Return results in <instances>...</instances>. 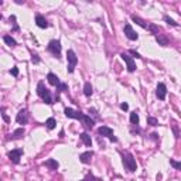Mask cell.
<instances>
[{
	"label": "cell",
	"instance_id": "cell-1",
	"mask_svg": "<svg viewBox=\"0 0 181 181\" xmlns=\"http://www.w3.org/2000/svg\"><path fill=\"white\" fill-rule=\"evenodd\" d=\"M64 112H65V116H67V117L81 120V122L83 123V126H85V127H88V129L93 127V125H95V119H92V117L88 116V115H83V113H81V112L74 111V109H71V107H65Z\"/></svg>",
	"mask_w": 181,
	"mask_h": 181
},
{
	"label": "cell",
	"instance_id": "cell-2",
	"mask_svg": "<svg viewBox=\"0 0 181 181\" xmlns=\"http://www.w3.org/2000/svg\"><path fill=\"white\" fill-rule=\"evenodd\" d=\"M122 161H123V166H125V169L127 170V171H130V173L136 171L137 164H136V159L133 157L132 153H129V151L122 153Z\"/></svg>",
	"mask_w": 181,
	"mask_h": 181
},
{
	"label": "cell",
	"instance_id": "cell-3",
	"mask_svg": "<svg viewBox=\"0 0 181 181\" xmlns=\"http://www.w3.org/2000/svg\"><path fill=\"white\" fill-rule=\"evenodd\" d=\"M37 93H38V96H40V98L43 99L47 105H52V103H54V101H52V98H51V92H50L48 89L45 88L44 82H38V85H37Z\"/></svg>",
	"mask_w": 181,
	"mask_h": 181
},
{
	"label": "cell",
	"instance_id": "cell-4",
	"mask_svg": "<svg viewBox=\"0 0 181 181\" xmlns=\"http://www.w3.org/2000/svg\"><path fill=\"white\" fill-rule=\"evenodd\" d=\"M67 61H68V72L72 74V72L75 71L77 64H78V57L72 50H68L67 51Z\"/></svg>",
	"mask_w": 181,
	"mask_h": 181
},
{
	"label": "cell",
	"instance_id": "cell-5",
	"mask_svg": "<svg viewBox=\"0 0 181 181\" xmlns=\"http://www.w3.org/2000/svg\"><path fill=\"white\" fill-rule=\"evenodd\" d=\"M61 43H60L58 40H51L48 43V45H47V50H48L50 52H51L54 57H57V58H60L61 57Z\"/></svg>",
	"mask_w": 181,
	"mask_h": 181
},
{
	"label": "cell",
	"instance_id": "cell-6",
	"mask_svg": "<svg viewBox=\"0 0 181 181\" xmlns=\"http://www.w3.org/2000/svg\"><path fill=\"white\" fill-rule=\"evenodd\" d=\"M98 133L101 136H106V137H109V140L113 141V143H116L117 139L113 136V130L111 129V127H107V126H101L98 129Z\"/></svg>",
	"mask_w": 181,
	"mask_h": 181
},
{
	"label": "cell",
	"instance_id": "cell-7",
	"mask_svg": "<svg viewBox=\"0 0 181 181\" xmlns=\"http://www.w3.org/2000/svg\"><path fill=\"white\" fill-rule=\"evenodd\" d=\"M120 57H122V60L126 62V65H127V71H129V72H135L136 64H135V61H133L132 57H130L129 54H126V52H122Z\"/></svg>",
	"mask_w": 181,
	"mask_h": 181
},
{
	"label": "cell",
	"instance_id": "cell-8",
	"mask_svg": "<svg viewBox=\"0 0 181 181\" xmlns=\"http://www.w3.org/2000/svg\"><path fill=\"white\" fill-rule=\"evenodd\" d=\"M23 153H24V151H23V149H16V150L9 151V154H7V156H9V159L12 160L14 164H19L20 159H21V156H23Z\"/></svg>",
	"mask_w": 181,
	"mask_h": 181
},
{
	"label": "cell",
	"instance_id": "cell-9",
	"mask_svg": "<svg viewBox=\"0 0 181 181\" xmlns=\"http://www.w3.org/2000/svg\"><path fill=\"white\" fill-rule=\"evenodd\" d=\"M156 95H157V98H159L160 101H164V99H166V96H167V86L164 85L163 82H160L159 85H157Z\"/></svg>",
	"mask_w": 181,
	"mask_h": 181
},
{
	"label": "cell",
	"instance_id": "cell-10",
	"mask_svg": "<svg viewBox=\"0 0 181 181\" xmlns=\"http://www.w3.org/2000/svg\"><path fill=\"white\" fill-rule=\"evenodd\" d=\"M123 31H125L126 37L129 38V40L135 41V40H137V38H139L137 33H136V31L133 30V28H132V26H130V24H126V26H125V28H123Z\"/></svg>",
	"mask_w": 181,
	"mask_h": 181
},
{
	"label": "cell",
	"instance_id": "cell-11",
	"mask_svg": "<svg viewBox=\"0 0 181 181\" xmlns=\"http://www.w3.org/2000/svg\"><path fill=\"white\" fill-rule=\"evenodd\" d=\"M16 120H17V123H19V125H26V123L28 122V112H27V109H21V111L17 113V116H16Z\"/></svg>",
	"mask_w": 181,
	"mask_h": 181
},
{
	"label": "cell",
	"instance_id": "cell-12",
	"mask_svg": "<svg viewBox=\"0 0 181 181\" xmlns=\"http://www.w3.org/2000/svg\"><path fill=\"white\" fill-rule=\"evenodd\" d=\"M92 157H93V151L92 150H91V151H85V153H82L79 156V161L83 163V164H89V163H91V160H92Z\"/></svg>",
	"mask_w": 181,
	"mask_h": 181
},
{
	"label": "cell",
	"instance_id": "cell-13",
	"mask_svg": "<svg viewBox=\"0 0 181 181\" xmlns=\"http://www.w3.org/2000/svg\"><path fill=\"white\" fill-rule=\"evenodd\" d=\"M47 79H48V83L52 86H58L60 83H61V81H60V78L57 77L55 74H52V72H50L48 75H47Z\"/></svg>",
	"mask_w": 181,
	"mask_h": 181
},
{
	"label": "cell",
	"instance_id": "cell-14",
	"mask_svg": "<svg viewBox=\"0 0 181 181\" xmlns=\"http://www.w3.org/2000/svg\"><path fill=\"white\" fill-rule=\"evenodd\" d=\"M132 20L136 23V24L140 26V27L146 28V30H149V27H150V24H149V23H146L143 19H140V17H139V16H136V14H132Z\"/></svg>",
	"mask_w": 181,
	"mask_h": 181
},
{
	"label": "cell",
	"instance_id": "cell-15",
	"mask_svg": "<svg viewBox=\"0 0 181 181\" xmlns=\"http://www.w3.org/2000/svg\"><path fill=\"white\" fill-rule=\"evenodd\" d=\"M36 23H37V26H38L40 28H47V27L50 26L48 21H47V20L44 19V17H43L41 14H37V16H36Z\"/></svg>",
	"mask_w": 181,
	"mask_h": 181
},
{
	"label": "cell",
	"instance_id": "cell-16",
	"mask_svg": "<svg viewBox=\"0 0 181 181\" xmlns=\"http://www.w3.org/2000/svg\"><path fill=\"white\" fill-rule=\"evenodd\" d=\"M81 140L83 141V143H85V146L86 147H91V144H92V139H91V136L88 135V133L86 132H83V133H81Z\"/></svg>",
	"mask_w": 181,
	"mask_h": 181
},
{
	"label": "cell",
	"instance_id": "cell-17",
	"mask_svg": "<svg viewBox=\"0 0 181 181\" xmlns=\"http://www.w3.org/2000/svg\"><path fill=\"white\" fill-rule=\"evenodd\" d=\"M44 166H47L48 169H51V170H57L58 169V161L57 160H54V159H50V160H47L45 163H44Z\"/></svg>",
	"mask_w": 181,
	"mask_h": 181
},
{
	"label": "cell",
	"instance_id": "cell-18",
	"mask_svg": "<svg viewBox=\"0 0 181 181\" xmlns=\"http://www.w3.org/2000/svg\"><path fill=\"white\" fill-rule=\"evenodd\" d=\"M23 135H24V129H23V127H19L17 130H14V132L12 133V139H14V140H17V139H21Z\"/></svg>",
	"mask_w": 181,
	"mask_h": 181
},
{
	"label": "cell",
	"instance_id": "cell-19",
	"mask_svg": "<svg viewBox=\"0 0 181 181\" xmlns=\"http://www.w3.org/2000/svg\"><path fill=\"white\" fill-rule=\"evenodd\" d=\"M3 41L7 44V45H10V47H16V45H17V41H16L13 37H10V36H4Z\"/></svg>",
	"mask_w": 181,
	"mask_h": 181
},
{
	"label": "cell",
	"instance_id": "cell-20",
	"mask_svg": "<svg viewBox=\"0 0 181 181\" xmlns=\"http://www.w3.org/2000/svg\"><path fill=\"white\" fill-rule=\"evenodd\" d=\"M92 92H93V91H92V85H91L89 82H86L85 85H83V95L89 98V96L92 95Z\"/></svg>",
	"mask_w": 181,
	"mask_h": 181
},
{
	"label": "cell",
	"instance_id": "cell-21",
	"mask_svg": "<svg viewBox=\"0 0 181 181\" xmlns=\"http://www.w3.org/2000/svg\"><path fill=\"white\" fill-rule=\"evenodd\" d=\"M55 125H57V122H55V119H54V117H50V119H47L45 126H47V129H48V130H52L54 127H55Z\"/></svg>",
	"mask_w": 181,
	"mask_h": 181
},
{
	"label": "cell",
	"instance_id": "cell-22",
	"mask_svg": "<svg viewBox=\"0 0 181 181\" xmlns=\"http://www.w3.org/2000/svg\"><path fill=\"white\" fill-rule=\"evenodd\" d=\"M156 40H157V43H159L160 45H163V47H166L167 44H169V40H167L166 37H163L161 34H159V36H156Z\"/></svg>",
	"mask_w": 181,
	"mask_h": 181
},
{
	"label": "cell",
	"instance_id": "cell-23",
	"mask_svg": "<svg viewBox=\"0 0 181 181\" xmlns=\"http://www.w3.org/2000/svg\"><path fill=\"white\" fill-rule=\"evenodd\" d=\"M130 123H132L133 126L139 125V115L136 113V112H132V113H130Z\"/></svg>",
	"mask_w": 181,
	"mask_h": 181
},
{
	"label": "cell",
	"instance_id": "cell-24",
	"mask_svg": "<svg viewBox=\"0 0 181 181\" xmlns=\"http://www.w3.org/2000/svg\"><path fill=\"white\" fill-rule=\"evenodd\" d=\"M164 21L167 23V24H170V26H173V27H178V23H175L173 19H170L169 16H164Z\"/></svg>",
	"mask_w": 181,
	"mask_h": 181
},
{
	"label": "cell",
	"instance_id": "cell-25",
	"mask_svg": "<svg viewBox=\"0 0 181 181\" xmlns=\"http://www.w3.org/2000/svg\"><path fill=\"white\" fill-rule=\"evenodd\" d=\"M10 23L13 24V31H19V26L16 23V16H10Z\"/></svg>",
	"mask_w": 181,
	"mask_h": 181
},
{
	"label": "cell",
	"instance_id": "cell-26",
	"mask_svg": "<svg viewBox=\"0 0 181 181\" xmlns=\"http://www.w3.org/2000/svg\"><path fill=\"white\" fill-rule=\"evenodd\" d=\"M67 88H68V86H67V83L61 82L58 86H57V92H58V93H61V92H64V91H67Z\"/></svg>",
	"mask_w": 181,
	"mask_h": 181
},
{
	"label": "cell",
	"instance_id": "cell-27",
	"mask_svg": "<svg viewBox=\"0 0 181 181\" xmlns=\"http://www.w3.org/2000/svg\"><path fill=\"white\" fill-rule=\"evenodd\" d=\"M170 164H171L174 169H177V170H181V163L180 161H175V160H170Z\"/></svg>",
	"mask_w": 181,
	"mask_h": 181
},
{
	"label": "cell",
	"instance_id": "cell-28",
	"mask_svg": "<svg viewBox=\"0 0 181 181\" xmlns=\"http://www.w3.org/2000/svg\"><path fill=\"white\" fill-rule=\"evenodd\" d=\"M147 122L150 123L151 126H157V125H159V122H157L156 117H151V116H149V117H147Z\"/></svg>",
	"mask_w": 181,
	"mask_h": 181
},
{
	"label": "cell",
	"instance_id": "cell-29",
	"mask_svg": "<svg viewBox=\"0 0 181 181\" xmlns=\"http://www.w3.org/2000/svg\"><path fill=\"white\" fill-rule=\"evenodd\" d=\"M85 181H102V180H101V178L93 177L92 174H88V175H86V178H85Z\"/></svg>",
	"mask_w": 181,
	"mask_h": 181
},
{
	"label": "cell",
	"instance_id": "cell-30",
	"mask_svg": "<svg viewBox=\"0 0 181 181\" xmlns=\"http://www.w3.org/2000/svg\"><path fill=\"white\" fill-rule=\"evenodd\" d=\"M31 62L33 64H38L40 62V58H38L37 54H31Z\"/></svg>",
	"mask_w": 181,
	"mask_h": 181
},
{
	"label": "cell",
	"instance_id": "cell-31",
	"mask_svg": "<svg viewBox=\"0 0 181 181\" xmlns=\"http://www.w3.org/2000/svg\"><path fill=\"white\" fill-rule=\"evenodd\" d=\"M10 74H12L13 77H19V68H17V67H13L12 69H10Z\"/></svg>",
	"mask_w": 181,
	"mask_h": 181
},
{
	"label": "cell",
	"instance_id": "cell-32",
	"mask_svg": "<svg viewBox=\"0 0 181 181\" xmlns=\"http://www.w3.org/2000/svg\"><path fill=\"white\" fill-rule=\"evenodd\" d=\"M129 52H130V54H132V55H133V57H136V58H143V57H141V55H140V54H139V52H136V51H135V50H130V51H129Z\"/></svg>",
	"mask_w": 181,
	"mask_h": 181
},
{
	"label": "cell",
	"instance_id": "cell-33",
	"mask_svg": "<svg viewBox=\"0 0 181 181\" xmlns=\"http://www.w3.org/2000/svg\"><path fill=\"white\" fill-rule=\"evenodd\" d=\"M120 109H122V111H127V109H129V105L126 103V102H123V103H120Z\"/></svg>",
	"mask_w": 181,
	"mask_h": 181
},
{
	"label": "cell",
	"instance_id": "cell-34",
	"mask_svg": "<svg viewBox=\"0 0 181 181\" xmlns=\"http://www.w3.org/2000/svg\"><path fill=\"white\" fill-rule=\"evenodd\" d=\"M2 112H3V113H2V116H3L4 122H7V123H9V122H10V119H9V117H7V115L4 113V107H2Z\"/></svg>",
	"mask_w": 181,
	"mask_h": 181
},
{
	"label": "cell",
	"instance_id": "cell-35",
	"mask_svg": "<svg viewBox=\"0 0 181 181\" xmlns=\"http://www.w3.org/2000/svg\"><path fill=\"white\" fill-rule=\"evenodd\" d=\"M82 181H85V180H82Z\"/></svg>",
	"mask_w": 181,
	"mask_h": 181
}]
</instances>
